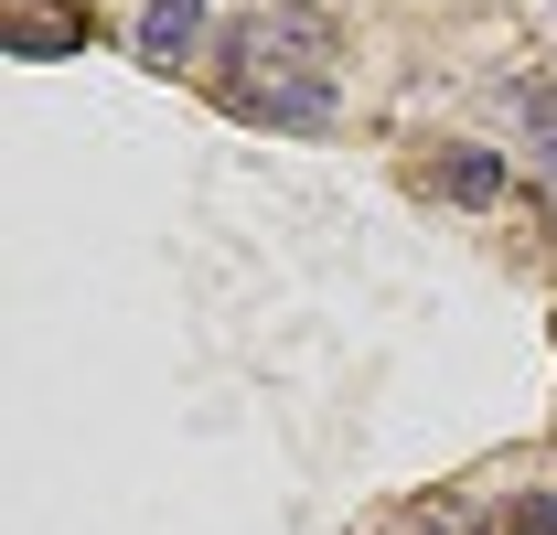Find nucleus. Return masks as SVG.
<instances>
[{
    "mask_svg": "<svg viewBox=\"0 0 557 535\" xmlns=\"http://www.w3.org/2000/svg\"><path fill=\"white\" fill-rule=\"evenodd\" d=\"M333 54H344L333 11L269 0L225 33V108L258 119V129H322L333 119Z\"/></svg>",
    "mask_w": 557,
    "mask_h": 535,
    "instance_id": "1",
    "label": "nucleus"
},
{
    "mask_svg": "<svg viewBox=\"0 0 557 535\" xmlns=\"http://www.w3.org/2000/svg\"><path fill=\"white\" fill-rule=\"evenodd\" d=\"M0 54H22V65L86 54V11L75 0H0Z\"/></svg>",
    "mask_w": 557,
    "mask_h": 535,
    "instance_id": "2",
    "label": "nucleus"
},
{
    "mask_svg": "<svg viewBox=\"0 0 557 535\" xmlns=\"http://www.w3.org/2000/svg\"><path fill=\"white\" fill-rule=\"evenodd\" d=\"M194 43H205V0H150L139 11V54L150 65H183Z\"/></svg>",
    "mask_w": 557,
    "mask_h": 535,
    "instance_id": "3",
    "label": "nucleus"
},
{
    "mask_svg": "<svg viewBox=\"0 0 557 535\" xmlns=\"http://www.w3.org/2000/svg\"><path fill=\"white\" fill-rule=\"evenodd\" d=\"M450 194H461V203H493V194H504V161H493V150H461V161H450Z\"/></svg>",
    "mask_w": 557,
    "mask_h": 535,
    "instance_id": "4",
    "label": "nucleus"
},
{
    "mask_svg": "<svg viewBox=\"0 0 557 535\" xmlns=\"http://www.w3.org/2000/svg\"><path fill=\"white\" fill-rule=\"evenodd\" d=\"M504 535H557V493H515V514H504Z\"/></svg>",
    "mask_w": 557,
    "mask_h": 535,
    "instance_id": "5",
    "label": "nucleus"
},
{
    "mask_svg": "<svg viewBox=\"0 0 557 535\" xmlns=\"http://www.w3.org/2000/svg\"><path fill=\"white\" fill-rule=\"evenodd\" d=\"M547 161H557V139H547Z\"/></svg>",
    "mask_w": 557,
    "mask_h": 535,
    "instance_id": "6",
    "label": "nucleus"
}]
</instances>
